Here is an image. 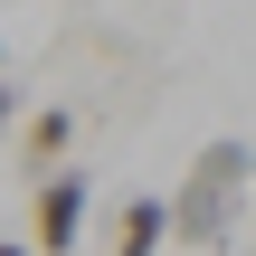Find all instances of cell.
<instances>
[{
  "mask_svg": "<svg viewBox=\"0 0 256 256\" xmlns=\"http://www.w3.org/2000/svg\"><path fill=\"white\" fill-rule=\"evenodd\" d=\"M247 180H256V152L238 133H218V142L190 162V180L171 190V238H180V247H228V238L247 228Z\"/></svg>",
  "mask_w": 256,
  "mask_h": 256,
  "instance_id": "1",
  "label": "cell"
},
{
  "mask_svg": "<svg viewBox=\"0 0 256 256\" xmlns=\"http://www.w3.org/2000/svg\"><path fill=\"white\" fill-rule=\"evenodd\" d=\"M86 209H95V180L86 171H57V180H38V200H28V247L38 256H66L76 238H86Z\"/></svg>",
  "mask_w": 256,
  "mask_h": 256,
  "instance_id": "2",
  "label": "cell"
},
{
  "mask_svg": "<svg viewBox=\"0 0 256 256\" xmlns=\"http://www.w3.org/2000/svg\"><path fill=\"white\" fill-rule=\"evenodd\" d=\"M66 142H76V114H66V104H38V114L19 124V171H38V180H57V162H66Z\"/></svg>",
  "mask_w": 256,
  "mask_h": 256,
  "instance_id": "3",
  "label": "cell"
},
{
  "mask_svg": "<svg viewBox=\"0 0 256 256\" xmlns=\"http://www.w3.org/2000/svg\"><path fill=\"white\" fill-rule=\"evenodd\" d=\"M162 247H171V200L133 190V200L114 209V256H162Z\"/></svg>",
  "mask_w": 256,
  "mask_h": 256,
  "instance_id": "4",
  "label": "cell"
},
{
  "mask_svg": "<svg viewBox=\"0 0 256 256\" xmlns=\"http://www.w3.org/2000/svg\"><path fill=\"white\" fill-rule=\"evenodd\" d=\"M0 133H19V86L0 76Z\"/></svg>",
  "mask_w": 256,
  "mask_h": 256,
  "instance_id": "5",
  "label": "cell"
},
{
  "mask_svg": "<svg viewBox=\"0 0 256 256\" xmlns=\"http://www.w3.org/2000/svg\"><path fill=\"white\" fill-rule=\"evenodd\" d=\"M0 256H38V247H0Z\"/></svg>",
  "mask_w": 256,
  "mask_h": 256,
  "instance_id": "6",
  "label": "cell"
},
{
  "mask_svg": "<svg viewBox=\"0 0 256 256\" xmlns=\"http://www.w3.org/2000/svg\"><path fill=\"white\" fill-rule=\"evenodd\" d=\"M0 66H10V48H0Z\"/></svg>",
  "mask_w": 256,
  "mask_h": 256,
  "instance_id": "7",
  "label": "cell"
},
{
  "mask_svg": "<svg viewBox=\"0 0 256 256\" xmlns=\"http://www.w3.org/2000/svg\"><path fill=\"white\" fill-rule=\"evenodd\" d=\"M247 247H256V238H247Z\"/></svg>",
  "mask_w": 256,
  "mask_h": 256,
  "instance_id": "8",
  "label": "cell"
}]
</instances>
